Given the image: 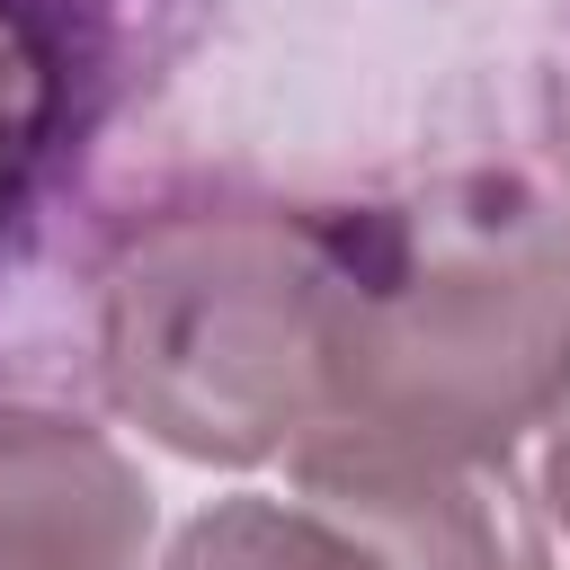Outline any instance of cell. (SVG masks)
I'll use <instances>...</instances> for the list:
<instances>
[{
  "label": "cell",
  "mask_w": 570,
  "mask_h": 570,
  "mask_svg": "<svg viewBox=\"0 0 570 570\" xmlns=\"http://www.w3.org/2000/svg\"><path fill=\"white\" fill-rule=\"evenodd\" d=\"M570 392V223L508 169L356 205L330 374L285 454L383 570H552L525 445Z\"/></svg>",
  "instance_id": "1"
},
{
  "label": "cell",
  "mask_w": 570,
  "mask_h": 570,
  "mask_svg": "<svg viewBox=\"0 0 570 570\" xmlns=\"http://www.w3.org/2000/svg\"><path fill=\"white\" fill-rule=\"evenodd\" d=\"M356 205L169 196L134 214L89 294L98 392L187 463H276L303 445L330 374Z\"/></svg>",
  "instance_id": "2"
},
{
  "label": "cell",
  "mask_w": 570,
  "mask_h": 570,
  "mask_svg": "<svg viewBox=\"0 0 570 570\" xmlns=\"http://www.w3.org/2000/svg\"><path fill=\"white\" fill-rule=\"evenodd\" d=\"M134 62V0H0V276Z\"/></svg>",
  "instance_id": "3"
},
{
  "label": "cell",
  "mask_w": 570,
  "mask_h": 570,
  "mask_svg": "<svg viewBox=\"0 0 570 570\" xmlns=\"http://www.w3.org/2000/svg\"><path fill=\"white\" fill-rule=\"evenodd\" d=\"M151 490L134 454L45 401H0V570H142Z\"/></svg>",
  "instance_id": "4"
},
{
  "label": "cell",
  "mask_w": 570,
  "mask_h": 570,
  "mask_svg": "<svg viewBox=\"0 0 570 570\" xmlns=\"http://www.w3.org/2000/svg\"><path fill=\"white\" fill-rule=\"evenodd\" d=\"M160 570H383V552L303 499H214L160 552Z\"/></svg>",
  "instance_id": "5"
},
{
  "label": "cell",
  "mask_w": 570,
  "mask_h": 570,
  "mask_svg": "<svg viewBox=\"0 0 570 570\" xmlns=\"http://www.w3.org/2000/svg\"><path fill=\"white\" fill-rule=\"evenodd\" d=\"M543 525L570 534V392H561V410L543 428Z\"/></svg>",
  "instance_id": "6"
},
{
  "label": "cell",
  "mask_w": 570,
  "mask_h": 570,
  "mask_svg": "<svg viewBox=\"0 0 570 570\" xmlns=\"http://www.w3.org/2000/svg\"><path fill=\"white\" fill-rule=\"evenodd\" d=\"M552 160H561V205H570V53H561V71H552ZM570 223V214H561Z\"/></svg>",
  "instance_id": "7"
}]
</instances>
